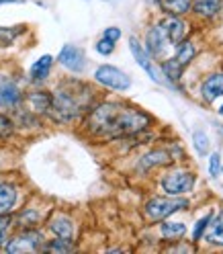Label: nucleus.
<instances>
[{"instance_id":"obj_1","label":"nucleus","mask_w":223,"mask_h":254,"mask_svg":"<svg viewBox=\"0 0 223 254\" xmlns=\"http://www.w3.org/2000/svg\"><path fill=\"white\" fill-rule=\"evenodd\" d=\"M150 123H152L150 115L139 109L125 107L119 103H103L99 107H94L86 125L94 135L119 137V135L139 133Z\"/></svg>"},{"instance_id":"obj_2","label":"nucleus","mask_w":223,"mask_h":254,"mask_svg":"<svg viewBox=\"0 0 223 254\" xmlns=\"http://www.w3.org/2000/svg\"><path fill=\"white\" fill-rule=\"evenodd\" d=\"M90 90L88 88H82V90H76L74 84H70L68 88H59L56 90V94L52 97V115L57 119V121H72L76 119L82 111L90 105Z\"/></svg>"},{"instance_id":"obj_3","label":"nucleus","mask_w":223,"mask_h":254,"mask_svg":"<svg viewBox=\"0 0 223 254\" xmlns=\"http://www.w3.org/2000/svg\"><path fill=\"white\" fill-rule=\"evenodd\" d=\"M195 54H197L195 45L190 43V41H186V39H182V41L176 45V54H174L170 60H166V62L162 64V72H164V76L168 78L170 82H176L178 78L182 76L184 68L188 66L190 62H193Z\"/></svg>"},{"instance_id":"obj_4","label":"nucleus","mask_w":223,"mask_h":254,"mask_svg":"<svg viewBox=\"0 0 223 254\" xmlns=\"http://www.w3.org/2000/svg\"><path fill=\"white\" fill-rule=\"evenodd\" d=\"M188 201L186 199H176V197H156L152 201L146 203V215L152 219V221H160V219H166L170 217L172 213L180 211L182 207H186Z\"/></svg>"},{"instance_id":"obj_5","label":"nucleus","mask_w":223,"mask_h":254,"mask_svg":"<svg viewBox=\"0 0 223 254\" xmlns=\"http://www.w3.org/2000/svg\"><path fill=\"white\" fill-rule=\"evenodd\" d=\"M195 187V174L190 170H172L162 179V189L170 197H180L190 193Z\"/></svg>"},{"instance_id":"obj_6","label":"nucleus","mask_w":223,"mask_h":254,"mask_svg":"<svg viewBox=\"0 0 223 254\" xmlns=\"http://www.w3.org/2000/svg\"><path fill=\"white\" fill-rule=\"evenodd\" d=\"M43 244V236L35 230H25L17 234L12 240L6 242V252L10 254H25V252H37L41 250Z\"/></svg>"},{"instance_id":"obj_7","label":"nucleus","mask_w":223,"mask_h":254,"mask_svg":"<svg viewBox=\"0 0 223 254\" xmlns=\"http://www.w3.org/2000/svg\"><path fill=\"white\" fill-rule=\"evenodd\" d=\"M94 78L97 82H101L107 88H113V90H127L131 86V78L127 76L123 70L115 68V66H101L94 72Z\"/></svg>"},{"instance_id":"obj_8","label":"nucleus","mask_w":223,"mask_h":254,"mask_svg":"<svg viewBox=\"0 0 223 254\" xmlns=\"http://www.w3.org/2000/svg\"><path fill=\"white\" fill-rule=\"evenodd\" d=\"M129 50H131V54H133V58H135V62H137V66L146 72L154 82H158V84H164V78H162V74H160V70L156 68V64H154V60H152V56L143 50L141 47V43L135 39V37H131L129 39Z\"/></svg>"},{"instance_id":"obj_9","label":"nucleus","mask_w":223,"mask_h":254,"mask_svg":"<svg viewBox=\"0 0 223 254\" xmlns=\"http://www.w3.org/2000/svg\"><path fill=\"white\" fill-rule=\"evenodd\" d=\"M170 47L172 45H170V41H168V37L164 33V29H162V23L154 25L148 31V35H146V52L152 58H166Z\"/></svg>"},{"instance_id":"obj_10","label":"nucleus","mask_w":223,"mask_h":254,"mask_svg":"<svg viewBox=\"0 0 223 254\" xmlns=\"http://www.w3.org/2000/svg\"><path fill=\"white\" fill-rule=\"evenodd\" d=\"M57 62L66 70L76 72V74H80L86 68V56L80 47H76V45H63L57 56Z\"/></svg>"},{"instance_id":"obj_11","label":"nucleus","mask_w":223,"mask_h":254,"mask_svg":"<svg viewBox=\"0 0 223 254\" xmlns=\"http://www.w3.org/2000/svg\"><path fill=\"white\" fill-rule=\"evenodd\" d=\"M21 101H23L21 88L12 80H8L6 76H0V107L14 109V107L21 105Z\"/></svg>"},{"instance_id":"obj_12","label":"nucleus","mask_w":223,"mask_h":254,"mask_svg":"<svg viewBox=\"0 0 223 254\" xmlns=\"http://www.w3.org/2000/svg\"><path fill=\"white\" fill-rule=\"evenodd\" d=\"M201 97L207 103H213L215 99L223 97V72H215L209 78H205L201 84Z\"/></svg>"},{"instance_id":"obj_13","label":"nucleus","mask_w":223,"mask_h":254,"mask_svg":"<svg viewBox=\"0 0 223 254\" xmlns=\"http://www.w3.org/2000/svg\"><path fill=\"white\" fill-rule=\"evenodd\" d=\"M162 29H164V33H166V37H168L172 47H176L186 35V23L182 19H178V17H172V14L162 23Z\"/></svg>"},{"instance_id":"obj_14","label":"nucleus","mask_w":223,"mask_h":254,"mask_svg":"<svg viewBox=\"0 0 223 254\" xmlns=\"http://www.w3.org/2000/svg\"><path fill=\"white\" fill-rule=\"evenodd\" d=\"M50 230L57 238H63V240H70V238L74 236V224H72V219L66 217V215H56L50 221Z\"/></svg>"},{"instance_id":"obj_15","label":"nucleus","mask_w":223,"mask_h":254,"mask_svg":"<svg viewBox=\"0 0 223 254\" xmlns=\"http://www.w3.org/2000/svg\"><path fill=\"white\" fill-rule=\"evenodd\" d=\"M17 203V189L0 181V215H6Z\"/></svg>"},{"instance_id":"obj_16","label":"nucleus","mask_w":223,"mask_h":254,"mask_svg":"<svg viewBox=\"0 0 223 254\" xmlns=\"http://www.w3.org/2000/svg\"><path fill=\"white\" fill-rule=\"evenodd\" d=\"M221 6H223L221 0H195L190 8L195 10V14H199L203 19H213L221 10Z\"/></svg>"},{"instance_id":"obj_17","label":"nucleus","mask_w":223,"mask_h":254,"mask_svg":"<svg viewBox=\"0 0 223 254\" xmlns=\"http://www.w3.org/2000/svg\"><path fill=\"white\" fill-rule=\"evenodd\" d=\"M52 66H54V58L52 56H41L33 66H31V80H35V82H43L47 76H50L52 72Z\"/></svg>"},{"instance_id":"obj_18","label":"nucleus","mask_w":223,"mask_h":254,"mask_svg":"<svg viewBox=\"0 0 223 254\" xmlns=\"http://www.w3.org/2000/svg\"><path fill=\"white\" fill-rule=\"evenodd\" d=\"M27 105L33 113H47L52 107V97L47 92H31L27 97Z\"/></svg>"},{"instance_id":"obj_19","label":"nucleus","mask_w":223,"mask_h":254,"mask_svg":"<svg viewBox=\"0 0 223 254\" xmlns=\"http://www.w3.org/2000/svg\"><path fill=\"white\" fill-rule=\"evenodd\" d=\"M174 160L172 154L166 152V150H156V152H150L148 156L141 158V168H154V166H166Z\"/></svg>"},{"instance_id":"obj_20","label":"nucleus","mask_w":223,"mask_h":254,"mask_svg":"<svg viewBox=\"0 0 223 254\" xmlns=\"http://www.w3.org/2000/svg\"><path fill=\"white\" fill-rule=\"evenodd\" d=\"M193 6V0H160V8L172 17H180Z\"/></svg>"},{"instance_id":"obj_21","label":"nucleus","mask_w":223,"mask_h":254,"mask_svg":"<svg viewBox=\"0 0 223 254\" xmlns=\"http://www.w3.org/2000/svg\"><path fill=\"white\" fill-rule=\"evenodd\" d=\"M207 242L213 244V246H221L223 248V211L221 215L213 221H209V228H207Z\"/></svg>"},{"instance_id":"obj_22","label":"nucleus","mask_w":223,"mask_h":254,"mask_svg":"<svg viewBox=\"0 0 223 254\" xmlns=\"http://www.w3.org/2000/svg\"><path fill=\"white\" fill-rule=\"evenodd\" d=\"M162 236L166 238V240H180V238L186 234V226L182 224V221H166V224H162L160 228Z\"/></svg>"},{"instance_id":"obj_23","label":"nucleus","mask_w":223,"mask_h":254,"mask_svg":"<svg viewBox=\"0 0 223 254\" xmlns=\"http://www.w3.org/2000/svg\"><path fill=\"white\" fill-rule=\"evenodd\" d=\"M193 146H195V150H197L199 156L209 154V148H211L209 135H207L205 131H195V133H193Z\"/></svg>"},{"instance_id":"obj_24","label":"nucleus","mask_w":223,"mask_h":254,"mask_svg":"<svg viewBox=\"0 0 223 254\" xmlns=\"http://www.w3.org/2000/svg\"><path fill=\"white\" fill-rule=\"evenodd\" d=\"M23 27H0V45H10L14 39H17L23 33Z\"/></svg>"},{"instance_id":"obj_25","label":"nucleus","mask_w":223,"mask_h":254,"mask_svg":"<svg viewBox=\"0 0 223 254\" xmlns=\"http://www.w3.org/2000/svg\"><path fill=\"white\" fill-rule=\"evenodd\" d=\"M211 217H213V213L209 211V213H205V217H201V219L197 221L195 232H193V238H195V240H201V238H203V234L207 232V228H209V221H211Z\"/></svg>"},{"instance_id":"obj_26","label":"nucleus","mask_w":223,"mask_h":254,"mask_svg":"<svg viewBox=\"0 0 223 254\" xmlns=\"http://www.w3.org/2000/svg\"><path fill=\"white\" fill-rule=\"evenodd\" d=\"M70 240H63V238H57V240H52L50 244L45 246V250L47 252H70L72 250V246L68 244Z\"/></svg>"},{"instance_id":"obj_27","label":"nucleus","mask_w":223,"mask_h":254,"mask_svg":"<svg viewBox=\"0 0 223 254\" xmlns=\"http://www.w3.org/2000/svg\"><path fill=\"white\" fill-rule=\"evenodd\" d=\"M10 131H12V121L6 115L0 113V139H6L10 135Z\"/></svg>"},{"instance_id":"obj_28","label":"nucleus","mask_w":223,"mask_h":254,"mask_svg":"<svg viewBox=\"0 0 223 254\" xmlns=\"http://www.w3.org/2000/svg\"><path fill=\"white\" fill-rule=\"evenodd\" d=\"M97 52L101 54V56H109V54H113L115 52V41H109V39H101L99 43H97Z\"/></svg>"},{"instance_id":"obj_29","label":"nucleus","mask_w":223,"mask_h":254,"mask_svg":"<svg viewBox=\"0 0 223 254\" xmlns=\"http://www.w3.org/2000/svg\"><path fill=\"white\" fill-rule=\"evenodd\" d=\"M219 168H221V156L215 152V154H211V158H209V174H211V177H217Z\"/></svg>"},{"instance_id":"obj_30","label":"nucleus","mask_w":223,"mask_h":254,"mask_svg":"<svg viewBox=\"0 0 223 254\" xmlns=\"http://www.w3.org/2000/svg\"><path fill=\"white\" fill-rule=\"evenodd\" d=\"M21 221H23V226H25V224H27V226H35L37 221H39V215H37V211L29 209V211H25V213L21 215Z\"/></svg>"},{"instance_id":"obj_31","label":"nucleus","mask_w":223,"mask_h":254,"mask_svg":"<svg viewBox=\"0 0 223 254\" xmlns=\"http://www.w3.org/2000/svg\"><path fill=\"white\" fill-rule=\"evenodd\" d=\"M103 37L105 39H109V41H119V37H121V29L119 27H107L105 29V33H103Z\"/></svg>"},{"instance_id":"obj_32","label":"nucleus","mask_w":223,"mask_h":254,"mask_svg":"<svg viewBox=\"0 0 223 254\" xmlns=\"http://www.w3.org/2000/svg\"><path fill=\"white\" fill-rule=\"evenodd\" d=\"M6 232H8V217L0 215V246L6 242Z\"/></svg>"},{"instance_id":"obj_33","label":"nucleus","mask_w":223,"mask_h":254,"mask_svg":"<svg viewBox=\"0 0 223 254\" xmlns=\"http://www.w3.org/2000/svg\"><path fill=\"white\" fill-rule=\"evenodd\" d=\"M6 2H21V0H0V4H6Z\"/></svg>"},{"instance_id":"obj_34","label":"nucleus","mask_w":223,"mask_h":254,"mask_svg":"<svg viewBox=\"0 0 223 254\" xmlns=\"http://www.w3.org/2000/svg\"><path fill=\"white\" fill-rule=\"evenodd\" d=\"M219 115H223V105H221V107H219Z\"/></svg>"},{"instance_id":"obj_35","label":"nucleus","mask_w":223,"mask_h":254,"mask_svg":"<svg viewBox=\"0 0 223 254\" xmlns=\"http://www.w3.org/2000/svg\"><path fill=\"white\" fill-rule=\"evenodd\" d=\"M219 170H221V172H223V164H221V168H219Z\"/></svg>"}]
</instances>
